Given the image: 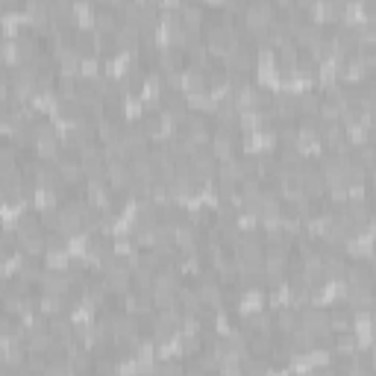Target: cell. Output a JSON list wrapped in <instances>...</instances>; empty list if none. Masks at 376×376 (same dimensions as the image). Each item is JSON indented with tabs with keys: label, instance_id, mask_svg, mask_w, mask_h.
<instances>
[{
	"label": "cell",
	"instance_id": "ba28073f",
	"mask_svg": "<svg viewBox=\"0 0 376 376\" xmlns=\"http://www.w3.org/2000/svg\"><path fill=\"white\" fill-rule=\"evenodd\" d=\"M18 250L27 259H41L44 256V233H32V235L18 238Z\"/></svg>",
	"mask_w": 376,
	"mask_h": 376
},
{
	"label": "cell",
	"instance_id": "7a4b0ae2",
	"mask_svg": "<svg viewBox=\"0 0 376 376\" xmlns=\"http://www.w3.org/2000/svg\"><path fill=\"white\" fill-rule=\"evenodd\" d=\"M209 150L218 162L233 159L235 150H238V133H230V129H215V133H212V141H209Z\"/></svg>",
	"mask_w": 376,
	"mask_h": 376
},
{
	"label": "cell",
	"instance_id": "8992f818",
	"mask_svg": "<svg viewBox=\"0 0 376 376\" xmlns=\"http://www.w3.org/2000/svg\"><path fill=\"white\" fill-rule=\"evenodd\" d=\"M300 326V309H294V306H280L273 312V330L280 332V335H291L294 330Z\"/></svg>",
	"mask_w": 376,
	"mask_h": 376
},
{
	"label": "cell",
	"instance_id": "6da1fadb",
	"mask_svg": "<svg viewBox=\"0 0 376 376\" xmlns=\"http://www.w3.org/2000/svg\"><path fill=\"white\" fill-rule=\"evenodd\" d=\"M241 15H244V27H247V32L268 30L276 18H280V12H276V6L271 4V0H250Z\"/></svg>",
	"mask_w": 376,
	"mask_h": 376
},
{
	"label": "cell",
	"instance_id": "7c38bea8",
	"mask_svg": "<svg viewBox=\"0 0 376 376\" xmlns=\"http://www.w3.org/2000/svg\"><path fill=\"white\" fill-rule=\"evenodd\" d=\"M318 106H320V94H315V91L297 94V118L300 115H318Z\"/></svg>",
	"mask_w": 376,
	"mask_h": 376
},
{
	"label": "cell",
	"instance_id": "3957f363",
	"mask_svg": "<svg viewBox=\"0 0 376 376\" xmlns=\"http://www.w3.org/2000/svg\"><path fill=\"white\" fill-rule=\"evenodd\" d=\"M106 186L115 194H127L133 186V171L129 162H106Z\"/></svg>",
	"mask_w": 376,
	"mask_h": 376
},
{
	"label": "cell",
	"instance_id": "30bf717a",
	"mask_svg": "<svg viewBox=\"0 0 376 376\" xmlns=\"http://www.w3.org/2000/svg\"><path fill=\"white\" fill-rule=\"evenodd\" d=\"M318 71H320V65L312 56H309V53L306 56L300 53V59H297V79H303V83H315Z\"/></svg>",
	"mask_w": 376,
	"mask_h": 376
},
{
	"label": "cell",
	"instance_id": "4fadbf2b",
	"mask_svg": "<svg viewBox=\"0 0 376 376\" xmlns=\"http://www.w3.org/2000/svg\"><path fill=\"white\" fill-rule=\"evenodd\" d=\"M79 77L89 79V83L94 77H101V62H97L94 56H83V59H79Z\"/></svg>",
	"mask_w": 376,
	"mask_h": 376
},
{
	"label": "cell",
	"instance_id": "8fae6325",
	"mask_svg": "<svg viewBox=\"0 0 376 376\" xmlns=\"http://www.w3.org/2000/svg\"><path fill=\"white\" fill-rule=\"evenodd\" d=\"M77 162L89 165V162H103V147L97 141H86L83 147H77Z\"/></svg>",
	"mask_w": 376,
	"mask_h": 376
},
{
	"label": "cell",
	"instance_id": "52a82bcc",
	"mask_svg": "<svg viewBox=\"0 0 376 376\" xmlns=\"http://www.w3.org/2000/svg\"><path fill=\"white\" fill-rule=\"evenodd\" d=\"M118 24H121L118 9H112V6H94V32H115Z\"/></svg>",
	"mask_w": 376,
	"mask_h": 376
},
{
	"label": "cell",
	"instance_id": "9a60e30c",
	"mask_svg": "<svg viewBox=\"0 0 376 376\" xmlns=\"http://www.w3.org/2000/svg\"><path fill=\"white\" fill-rule=\"evenodd\" d=\"M74 4H94V0H74Z\"/></svg>",
	"mask_w": 376,
	"mask_h": 376
},
{
	"label": "cell",
	"instance_id": "5bb4252c",
	"mask_svg": "<svg viewBox=\"0 0 376 376\" xmlns=\"http://www.w3.org/2000/svg\"><path fill=\"white\" fill-rule=\"evenodd\" d=\"M291 4H294V6H300V9H309L312 4H318V0H291Z\"/></svg>",
	"mask_w": 376,
	"mask_h": 376
},
{
	"label": "cell",
	"instance_id": "5b68a950",
	"mask_svg": "<svg viewBox=\"0 0 376 376\" xmlns=\"http://www.w3.org/2000/svg\"><path fill=\"white\" fill-rule=\"evenodd\" d=\"M179 21H183V27L188 30V32H194V36H200V30H203V24H206V9L200 6V4H186L179 6Z\"/></svg>",
	"mask_w": 376,
	"mask_h": 376
},
{
	"label": "cell",
	"instance_id": "9c48e42d",
	"mask_svg": "<svg viewBox=\"0 0 376 376\" xmlns=\"http://www.w3.org/2000/svg\"><path fill=\"white\" fill-rule=\"evenodd\" d=\"M32 233H44L41 221H39L36 212H24V215H18V221H15V235L24 238V235H32Z\"/></svg>",
	"mask_w": 376,
	"mask_h": 376
},
{
	"label": "cell",
	"instance_id": "277c9868",
	"mask_svg": "<svg viewBox=\"0 0 376 376\" xmlns=\"http://www.w3.org/2000/svg\"><path fill=\"white\" fill-rule=\"evenodd\" d=\"M112 39H115V47H118V51H124V53H136L138 47H141V30H138L136 24L121 21V24L115 27V32H112Z\"/></svg>",
	"mask_w": 376,
	"mask_h": 376
}]
</instances>
